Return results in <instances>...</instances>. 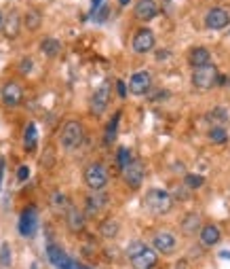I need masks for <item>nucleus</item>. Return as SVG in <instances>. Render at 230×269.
I'll return each mask as SVG.
<instances>
[{
	"label": "nucleus",
	"mask_w": 230,
	"mask_h": 269,
	"mask_svg": "<svg viewBox=\"0 0 230 269\" xmlns=\"http://www.w3.org/2000/svg\"><path fill=\"white\" fill-rule=\"evenodd\" d=\"M127 254H129V259H131L133 269H152L156 265V261H159L156 252L152 248H148L146 244H142V242L131 244Z\"/></svg>",
	"instance_id": "nucleus-1"
},
{
	"label": "nucleus",
	"mask_w": 230,
	"mask_h": 269,
	"mask_svg": "<svg viewBox=\"0 0 230 269\" xmlns=\"http://www.w3.org/2000/svg\"><path fill=\"white\" fill-rule=\"evenodd\" d=\"M146 208L152 214H167L173 208V197L163 189H150L146 193Z\"/></svg>",
	"instance_id": "nucleus-2"
},
{
	"label": "nucleus",
	"mask_w": 230,
	"mask_h": 269,
	"mask_svg": "<svg viewBox=\"0 0 230 269\" xmlns=\"http://www.w3.org/2000/svg\"><path fill=\"white\" fill-rule=\"evenodd\" d=\"M84 138V127L80 121H68L62 130V146L66 150H74L82 144Z\"/></svg>",
	"instance_id": "nucleus-3"
},
{
	"label": "nucleus",
	"mask_w": 230,
	"mask_h": 269,
	"mask_svg": "<svg viewBox=\"0 0 230 269\" xmlns=\"http://www.w3.org/2000/svg\"><path fill=\"white\" fill-rule=\"evenodd\" d=\"M84 184H87L93 193L104 191L108 184V170L102 163H91V166H87V170H84Z\"/></svg>",
	"instance_id": "nucleus-4"
},
{
	"label": "nucleus",
	"mask_w": 230,
	"mask_h": 269,
	"mask_svg": "<svg viewBox=\"0 0 230 269\" xmlns=\"http://www.w3.org/2000/svg\"><path fill=\"white\" fill-rule=\"evenodd\" d=\"M215 83H217V68H215L213 64L195 68V72H192V85H195L197 89L207 91V89H211Z\"/></svg>",
	"instance_id": "nucleus-5"
},
{
	"label": "nucleus",
	"mask_w": 230,
	"mask_h": 269,
	"mask_svg": "<svg viewBox=\"0 0 230 269\" xmlns=\"http://www.w3.org/2000/svg\"><path fill=\"white\" fill-rule=\"evenodd\" d=\"M17 229H19V233H21L23 238H32L34 233H36V229H38V210H36L34 206L23 210L21 216H19Z\"/></svg>",
	"instance_id": "nucleus-6"
},
{
	"label": "nucleus",
	"mask_w": 230,
	"mask_h": 269,
	"mask_svg": "<svg viewBox=\"0 0 230 269\" xmlns=\"http://www.w3.org/2000/svg\"><path fill=\"white\" fill-rule=\"evenodd\" d=\"M154 34H152V30H148V28H142V30H137L135 32V36H133V51L135 53H140V55H144V53H150L152 49H154Z\"/></svg>",
	"instance_id": "nucleus-7"
},
{
	"label": "nucleus",
	"mask_w": 230,
	"mask_h": 269,
	"mask_svg": "<svg viewBox=\"0 0 230 269\" xmlns=\"http://www.w3.org/2000/svg\"><path fill=\"white\" fill-rule=\"evenodd\" d=\"M150 87H152V76L148 70H140L129 79V91L133 96H144V93L150 91Z\"/></svg>",
	"instance_id": "nucleus-8"
},
{
	"label": "nucleus",
	"mask_w": 230,
	"mask_h": 269,
	"mask_svg": "<svg viewBox=\"0 0 230 269\" xmlns=\"http://www.w3.org/2000/svg\"><path fill=\"white\" fill-rule=\"evenodd\" d=\"M123 176L131 189H140L144 182V163L140 159H131V163L123 170Z\"/></svg>",
	"instance_id": "nucleus-9"
},
{
	"label": "nucleus",
	"mask_w": 230,
	"mask_h": 269,
	"mask_svg": "<svg viewBox=\"0 0 230 269\" xmlns=\"http://www.w3.org/2000/svg\"><path fill=\"white\" fill-rule=\"evenodd\" d=\"M228 23H230V13L226 9L215 7V9L207 11V15H205V26L209 30H224Z\"/></svg>",
	"instance_id": "nucleus-10"
},
{
	"label": "nucleus",
	"mask_w": 230,
	"mask_h": 269,
	"mask_svg": "<svg viewBox=\"0 0 230 269\" xmlns=\"http://www.w3.org/2000/svg\"><path fill=\"white\" fill-rule=\"evenodd\" d=\"M108 100H110V83L108 81H104V83L95 89L93 98H91V110L95 114H102L108 106Z\"/></svg>",
	"instance_id": "nucleus-11"
},
{
	"label": "nucleus",
	"mask_w": 230,
	"mask_h": 269,
	"mask_svg": "<svg viewBox=\"0 0 230 269\" xmlns=\"http://www.w3.org/2000/svg\"><path fill=\"white\" fill-rule=\"evenodd\" d=\"M175 244H177V240H175V236L173 233H169V231H159L154 236V240H152V246H154V250L156 252H163V254H169L173 248H175Z\"/></svg>",
	"instance_id": "nucleus-12"
},
{
	"label": "nucleus",
	"mask_w": 230,
	"mask_h": 269,
	"mask_svg": "<svg viewBox=\"0 0 230 269\" xmlns=\"http://www.w3.org/2000/svg\"><path fill=\"white\" fill-rule=\"evenodd\" d=\"M21 100H23L21 85L15 83V81H9V83L3 87V102L7 106H17V104H21Z\"/></svg>",
	"instance_id": "nucleus-13"
},
{
	"label": "nucleus",
	"mask_w": 230,
	"mask_h": 269,
	"mask_svg": "<svg viewBox=\"0 0 230 269\" xmlns=\"http://www.w3.org/2000/svg\"><path fill=\"white\" fill-rule=\"evenodd\" d=\"M159 15V7H156L154 0H140L135 5V17L142 21H152Z\"/></svg>",
	"instance_id": "nucleus-14"
},
{
	"label": "nucleus",
	"mask_w": 230,
	"mask_h": 269,
	"mask_svg": "<svg viewBox=\"0 0 230 269\" xmlns=\"http://www.w3.org/2000/svg\"><path fill=\"white\" fill-rule=\"evenodd\" d=\"M199 238H201L203 246L211 248L222 240V231H220V227H215V225H205V227H201V236Z\"/></svg>",
	"instance_id": "nucleus-15"
},
{
	"label": "nucleus",
	"mask_w": 230,
	"mask_h": 269,
	"mask_svg": "<svg viewBox=\"0 0 230 269\" xmlns=\"http://www.w3.org/2000/svg\"><path fill=\"white\" fill-rule=\"evenodd\" d=\"M190 64H192V68L207 66V64H211V53L205 49V47H195L190 53Z\"/></svg>",
	"instance_id": "nucleus-16"
},
{
	"label": "nucleus",
	"mask_w": 230,
	"mask_h": 269,
	"mask_svg": "<svg viewBox=\"0 0 230 269\" xmlns=\"http://www.w3.org/2000/svg\"><path fill=\"white\" fill-rule=\"evenodd\" d=\"M36 144H38V130H36V123H28L26 134H23V146L28 153H34Z\"/></svg>",
	"instance_id": "nucleus-17"
},
{
	"label": "nucleus",
	"mask_w": 230,
	"mask_h": 269,
	"mask_svg": "<svg viewBox=\"0 0 230 269\" xmlns=\"http://www.w3.org/2000/svg\"><path fill=\"white\" fill-rule=\"evenodd\" d=\"M120 117H123V112H114L112 114V119L108 121V125H106V136H104V140H106V144H112L114 140H116V134H118V123H120Z\"/></svg>",
	"instance_id": "nucleus-18"
},
{
	"label": "nucleus",
	"mask_w": 230,
	"mask_h": 269,
	"mask_svg": "<svg viewBox=\"0 0 230 269\" xmlns=\"http://www.w3.org/2000/svg\"><path fill=\"white\" fill-rule=\"evenodd\" d=\"M68 227L72 231H80L84 227V214L78 208H70L68 210Z\"/></svg>",
	"instance_id": "nucleus-19"
},
{
	"label": "nucleus",
	"mask_w": 230,
	"mask_h": 269,
	"mask_svg": "<svg viewBox=\"0 0 230 269\" xmlns=\"http://www.w3.org/2000/svg\"><path fill=\"white\" fill-rule=\"evenodd\" d=\"M104 206H106V195H102V191H98V193H93V195L87 197V210H89V214L100 212Z\"/></svg>",
	"instance_id": "nucleus-20"
},
{
	"label": "nucleus",
	"mask_w": 230,
	"mask_h": 269,
	"mask_svg": "<svg viewBox=\"0 0 230 269\" xmlns=\"http://www.w3.org/2000/svg\"><path fill=\"white\" fill-rule=\"evenodd\" d=\"M40 49H42L44 55L55 57V55H59V51H62V43H59L57 39H44L40 43Z\"/></svg>",
	"instance_id": "nucleus-21"
},
{
	"label": "nucleus",
	"mask_w": 230,
	"mask_h": 269,
	"mask_svg": "<svg viewBox=\"0 0 230 269\" xmlns=\"http://www.w3.org/2000/svg\"><path fill=\"white\" fill-rule=\"evenodd\" d=\"M3 28L7 30V36H17V32H19V15L17 13H11L7 19H5V23H3Z\"/></svg>",
	"instance_id": "nucleus-22"
},
{
	"label": "nucleus",
	"mask_w": 230,
	"mask_h": 269,
	"mask_svg": "<svg viewBox=\"0 0 230 269\" xmlns=\"http://www.w3.org/2000/svg\"><path fill=\"white\" fill-rule=\"evenodd\" d=\"M100 233L104 238H116L118 236V223L114 218H106L102 223V227H100Z\"/></svg>",
	"instance_id": "nucleus-23"
},
{
	"label": "nucleus",
	"mask_w": 230,
	"mask_h": 269,
	"mask_svg": "<svg viewBox=\"0 0 230 269\" xmlns=\"http://www.w3.org/2000/svg\"><path fill=\"white\" fill-rule=\"evenodd\" d=\"M201 227V218L197 214H188L184 218V223H181V229H184V233H188V236H195V231Z\"/></svg>",
	"instance_id": "nucleus-24"
},
{
	"label": "nucleus",
	"mask_w": 230,
	"mask_h": 269,
	"mask_svg": "<svg viewBox=\"0 0 230 269\" xmlns=\"http://www.w3.org/2000/svg\"><path fill=\"white\" fill-rule=\"evenodd\" d=\"M209 140L211 142H215V144H224L226 140H228V134H226V130L222 125H215V127H211L209 130Z\"/></svg>",
	"instance_id": "nucleus-25"
},
{
	"label": "nucleus",
	"mask_w": 230,
	"mask_h": 269,
	"mask_svg": "<svg viewBox=\"0 0 230 269\" xmlns=\"http://www.w3.org/2000/svg\"><path fill=\"white\" fill-rule=\"evenodd\" d=\"M42 23V15L38 13V11H30V13H26V28L28 30H38Z\"/></svg>",
	"instance_id": "nucleus-26"
},
{
	"label": "nucleus",
	"mask_w": 230,
	"mask_h": 269,
	"mask_svg": "<svg viewBox=\"0 0 230 269\" xmlns=\"http://www.w3.org/2000/svg\"><path fill=\"white\" fill-rule=\"evenodd\" d=\"M116 161H118V168L125 170L129 163H131V150H129L127 146H120L118 153H116Z\"/></svg>",
	"instance_id": "nucleus-27"
},
{
	"label": "nucleus",
	"mask_w": 230,
	"mask_h": 269,
	"mask_svg": "<svg viewBox=\"0 0 230 269\" xmlns=\"http://www.w3.org/2000/svg\"><path fill=\"white\" fill-rule=\"evenodd\" d=\"M207 117H209L211 121H217V123H226V121L230 119V112H228V108H222V106H220V108H213V110H211V112H209Z\"/></svg>",
	"instance_id": "nucleus-28"
},
{
	"label": "nucleus",
	"mask_w": 230,
	"mask_h": 269,
	"mask_svg": "<svg viewBox=\"0 0 230 269\" xmlns=\"http://www.w3.org/2000/svg\"><path fill=\"white\" fill-rule=\"evenodd\" d=\"M0 267H11V246L7 242L0 244Z\"/></svg>",
	"instance_id": "nucleus-29"
},
{
	"label": "nucleus",
	"mask_w": 230,
	"mask_h": 269,
	"mask_svg": "<svg viewBox=\"0 0 230 269\" xmlns=\"http://www.w3.org/2000/svg\"><path fill=\"white\" fill-rule=\"evenodd\" d=\"M184 182H186L188 189H201V186L205 184V178L199 176V174H188V176L184 178Z\"/></svg>",
	"instance_id": "nucleus-30"
},
{
	"label": "nucleus",
	"mask_w": 230,
	"mask_h": 269,
	"mask_svg": "<svg viewBox=\"0 0 230 269\" xmlns=\"http://www.w3.org/2000/svg\"><path fill=\"white\" fill-rule=\"evenodd\" d=\"M51 202H53V206H55V208H64L68 200H66V195H64V193H53Z\"/></svg>",
	"instance_id": "nucleus-31"
},
{
	"label": "nucleus",
	"mask_w": 230,
	"mask_h": 269,
	"mask_svg": "<svg viewBox=\"0 0 230 269\" xmlns=\"http://www.w3.org/2000/svg\"><path fill=\"white\" fill-rule=\"evenodd\" d=\"M28 178H30V168L28 166H19L17 168V180L23 182V180H28Z\"/></svg>",
	"instance_id": "nucleus-32"
},
{
	"label": "nucleus",
	"mask_w": 230,
	"mask_h": 269,
	"mask_svg": "<svg viewBox=\"0 0 230 269\" xmlns=\"http://www.w3.org/2000/svg\"><path fill=\"white\" fill-rule=\"evenodd\" d=\"M116 91H118L120 100L127 98V83H125V81H116Z\"/></svg>",
	"instance_id": "nucleus-33"
},
{
	"label": "nucleus",
	"mask_w": 230,
	"mask_h": 269,
	"mask_svg": "<svg viewBox=\"0 0 230 269\" xmlns=\"http://www.w3.org/2000/svg\"><path fill=\"white\" fill-rule=\"evenodd\" d=\"M19 70H21L23 74H28V72H30V70H32V60H30V57H26V60H21Z\"/></svg>",
	"instance_id": "nucleus-34"
},
{
	"label": "nucleus",
	"mask_w": 230,
	"mask_h": 269,
	"mask_svg": "<svg viewBox=\"0 0 230 269\" xmlns=\"http://www.w3.org/2000/svg\"><path fill=\"white\" fill-rule=\"evenodd\" d=\"M102 3H104V0H93V3H91V15L98 13V9L102 7Z\"/></svg>",
	"instance_id": "nucleus-35"
},
{
	"label": "nucleus",
	"mask_w": 230,
	"mask_h": 269,
	"mask_svg": "<svg viewBox=\"0 0 230 269\" xmlns=\"http://www.w3.org/2000/svg\"><path fill=\"white\" fill-rule=\"evenodd\" d=\"M106 15H108V7H104V9L100 11V17H98V21H104V19H106Z\"/></svg>",
	"instance_id": "nucleus-36"
},
{
	"label": "nucleus",
	"mask_w": 230,
	"mask_h": 269,
	"mask_svg": "<svg viewBox=\"0 0 230 269\" xmlns=\"http://www.w3.org/2000/svg\"><path fill=\"white\" fill-rule=\"evenodd\" d=\"M3 176H5V163L0 161V182H3Z\"/></svg>",
	"instance_id": "nucleus-37"
},
{
	"label": "nucleus",
	"mask_w": 230,
	"mask_h": 269,
	"mask_svg": "<svg viewBox=\"0 0 230 269\" xmlns=\"http://www.w3.org/2000/svg\"><path fill=\"white\" fill-rule=\"evenodd\" d=\"M129 3H131V0H118V5H120V7H127Z\"/></svg>",
	"instance_id": "nucleus-38"
},
{
	"label": "nucleus",
	"mask_w": 230,
	"mask_h": 269,
	"mask_svg": "<svg viewBox=\"0 0 230 269\" xmlns=\"http://www.w3.org/2000/svg\"><path fill=\"white\" fill-rule=\"evenodd\" d=\"M3 23H5V17H3V13H0V30H3Z\"/></svg>",
	"instance_id": "nucleus-39"
},
{
	"label": "nucleus",
	"mask_w": 230,
	"mask_h": 269,
	"mask_svg": "<svg viewBox=\"0 0 230 269\" xmlns=\"http://www.w3.org/2000/svg\"><path fill=\"white\" fill-rule=\"evenodd\" d=\"M32 269H38V267H36V263H32Z\"/></svg>",
	"instance_id": "nucleus-40"
},
{
	"label": "nucleus",
	"mask_w": 230,
	"mask_h": 269,
	"mask_svg": "<svg viewBox=\"0 0 230 269\" xmlns=\"http://www.w3.org/2000/svg\"><path fill=\"white\" fill-rule=\"evenodd\" d=\"M228 85H230V81H228Z\"/></svg>",
	"instance_id": "nucleus-41"
}]
</instances>
